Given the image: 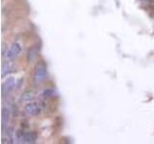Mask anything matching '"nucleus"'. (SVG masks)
<instances>
[{
    "label": "nucleus",
    "instance_id": "nucleus-1",
    "mask_svg": "<svg viewBox=\"0 0 154 144\" xmlns=\"http://www.w3.org/2000/svg\"><path fill=\"white\" fill-rule=\"evenodd\" d=\"M47 68L46 66L41 62L38 64L36 68H35V72H34V81L36 82L37 84H41L42 82H45L47 78Z\"/></svg>",
    "mask_w": 154,
    "mask_h": 144
},
{
    "label": "nucleus",
    "instance_id": "nucleus-2",
    "mask_svg": "<svg viewBox=\"0 0 154 144\" xmlns=\"http://www.w3.org/2000/svg\"><path fill=\"white\" fill-rule=\"evenodd\" d=\"M21 52V45L18 42H14L9 48V50L6 53V58L7 60H14L20 54Z\"/></svg>",
    "mask_w": 154,
    "mask_h": 144
},
{
    "label": "nucleus",
    "instance_id": "nucleus-3",
    "mask_svg": "<svg viewBox=\"0 0 154 144\" xmlns=\"http://www.w3.org/2000/svg\"><path fill=\"white\" fill-rule=\"evenodd\" d=\"M24 112L29 116H36L41 112V108L37 103H28L24 107Z\"/></svg>",
    "mask_w": 154,
    "mask_h": 144
},
{
    "label": "nucleus",
    "instance_id": "nucleus-4",
    "mask_svg": "<svg viewBox=\"0 0 154 144\" xmlns=\"http://www.w3.org/2000/svg\"><path fill=\"white\" fill-rule=\"evenodd\" d=\"M17 86V81L14 78H8L6 81L4 82L2 84V93L3 94H6L8 92H10L11 90H13L14 88Z\"/></svg>",
    "mask_w": 154,
    "mask_h": 144
},
{
    "label": "nucleus",
    "instance_id": "nucleus-5",
    "mask_svg": "<svg viewBox=\"0 0 154 144\" xmlns=\"http://www.w3.org/2000/svg\"><path fill=\"white\" fill-rule=\"evenodd\" d=\"M36 97V94L34 91H25V92H23L20 96V98H19V102L20 103H24V104H28V103H31L33 102V100L35 99Z\"/></svg>",
    "mask_w": 154,
    "mask_h": 144
},
{
    "label": "nucleus",
    "instance_id": "nucleus-6",
    "mask_svg": "<svg viewBox=\"0 0 154 144\" xmlns=\"http://www.w3.org/2000/svg\"><path fill=\"white\" fill-rule=\"evenodd\" d=\"M11 119V112L10 109L4 107L1 110V124H2V129L5 128V126H7Z\"/></svg>",
    "mask_w": 154,
    "mask_h": 144
},
{
    "label": "nucleus",
    "instance_id": "nucleus-7",
    "mask_svg": "<svg viewBox=\"0 0 154 144\" xmlns=\"http://www.w3.org/2000/svg\"><path fill=\"white\" fill-rule=\"evenodd\" d=\"M38 139V134L36 132H24L22 142L24 143H34Z\"/></svg>",
    "mask_w": 154,
    "mask_h": 144
},
{
    "label": "nucleus",
    "instance_id": "nucleus-8",
    "mask_svg": "<svg viewBox=\"0 0 154 144\" xmlns=\"http://www.w3.org/2000/svg\"><path fill=\"white\" fill-rule=\"evenodd\" d=\"M14 69V64H12L11 62H4V64H2V66H1V76L4 78V77H6L9 73L13 72Z\"/></svg>",
    "mask_w": 154,
    "mask_h": 144
},
{
    "label": "nucleus",
    "instance_id": "nucleus-9",
    "mask_svg": "<svg viewBox=\"0 0 154 144\" xmlns=\"http://www.w3.org/2000/svg\"><path fill=\"white\" fill-rule=\"evenodd\" d=\"M54 93H55V91L53 90L52 88H47V89H45V91H43L42 95H43V97H45V98H50V97H52L53 95H54Z\"/></svg>",
    "mask_w": 154,
    "mask_h": 144
},
{
    "label": "nucleus",
    "instance_id": "nucleus-10",
    "mask_svg": "<svg viewBox=\"0 0 154 144\" xmlns=\"http://www.w3.org/2000/svg\"><path fill=\"white\" fill-rule=\"evenodd\" d=\"M5 50H6V46H5V44L2 45V55L3 56H6V54H5Z\"/></svg>",
    "mask_w": 154,
    "mask_h": 144
},
{
    "label": "nucleus",
    "instance_id": "nucleus-11",
    "mask_svg": "<svg viewBox=\"0 0 154 144\" xmlns=\"http://www.w3.org/2000/svg\"><path fill=\"white\" fill-rule=\"evenodd\" d=\"M143 1H146V2H154V0H143Z\"/></svg>",
    "mask_w": 154,
    "mask_h": 144
}]
</instances>
